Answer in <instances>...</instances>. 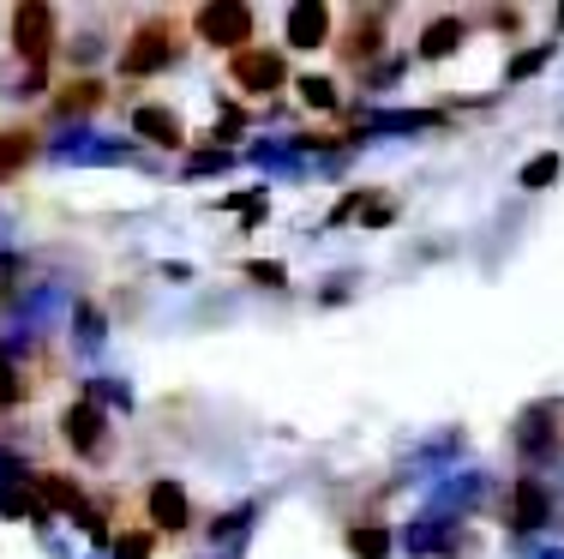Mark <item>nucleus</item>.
Instances as JSON below:
<instances>
[{
	"mask_svg": "<svg viewBox=\"0 0 564 559\" xmlns=\"http://www.w3.org/2000/svg\"><path fill=\"white\" fill-rule=\"evenodd\" d=\"M553 169H558V157H541V163H529V175H522V181H529V186H546V181H553Z\"/></svg>",
	"mask_w": 564,
	"mask_h": 559,
	"instance_id": "18",
	"label": "nucleus"
},
{
	"mask_svg": "<svg viewBox=\"0 0 564 559\" xmlns=\"http://www.w3.org/2000/svg\"><path fill=\"white\" fill-rule=\"evenodd\" d=\"M228 78H235L247 97H271V90L289 85V61H282L276 49L252 43V49H235V55H228Z\"/></svg>",
	"mask_w": 564,
	"mask_h": 559,
	"instance_id": "5",
	"label": "nucleus"
},
{
	"mask_svg": "<svg viewBox=\"0 0 564 559\" xmlns=\"http://www.w3.org/2000/svg\"><path fill=\"white\" fill-rule=\"evenodd\" d=\"M97 103H109V85H102V78H66L55 90L61 115H85V109H97Z\"/></svg>",
	"mask_w": 564,
	"mask_h": 559,
	"instance_id": "12",
	"label": "nucleus"
},
{
	"mask_svg": "<svg viewBox=\"0 0 564 559\" xmlns=\"http://www.w3.org/2000/svg\"><path fill=\"white\" fill-rule=\"evenodd\" d=\"M55 7H43V0H24V7H12L7 19V36H12V55H19L24 66H36L43 73L48 55H55Z\"/></svg>",
	"mask_w": 564,
	"mask_h": 559,
	"instance_id": "2",
	"label": "nucleus"
},
{
	"mask_svg": "<svg viewBox=\"0 0 564 559\" xmlns=\"http://www.w3.org/2000/svg\"><path fill=\"white\" fill-rule=\"evenodd\" d=\"M24 397H31V385H24V367H19V362H7V355H0V409L24 404Z\"/></svg>",
	"mask_w": 564,
	"mask_h": 559,
	"instance_id": "16",
	"label": "nucleus"
},
{
	"mask_svg": "<svg viewBox=\"0 0 564 559\" xmlns=\"http://www.w3.org/2000/svg\"><path fill=\"white\" fill-rule=\"evenodd\" d=\"M132 127H139V139L163 144V151H181V144H186V127H181V115H174V109H156V103H144V109L132 115Z\"/></svg>",
	"mask_w": 564,
	"mask_h": 559,
	"instance_id": "10",
	"label": "nucleus"
},
{
	"mask_svg": "<svg viewBox=\"0 0 564 559\" xmlns=\"http://www.w3.org/2000/svg\"><path fill=\"white\" fill-rule=\"evenodd\" d=\"M348 548H355L360 559H384V553H391V529H379V524H372V529H348Z\"/></svg>",
	"mask_w": 564,
	"mask_h": 559,
	"instance_id": "15",
	"label": "nucleus"
},
{
	"mask_svg": "<svg viewBox=\"0 0 564 559\" xmlns=\"http://www.w3.org/2000/svg\"><path fill=\"white\" fill-rule=\"evenodd\" d=\"M156 541H163L156 529H120V536H115V559H151Z\"/></svg>",
	"mask_w": 564,
	"mask_h": 559,
	"instance_id": "14",
	"label": "nucleus"
},
{
	"mask_svg": "<svg viewBox=\"0 0 564 559\" xmlns=\"http://www.w3.org/2000/svg\"><path fill=\"white\" fill-rule=\"evenodd\" d=\"M301 97L313 103V109H330V103H337V90H330V78H301Z\"/></svg>",
	"mask_w": 564,
	"mask_h": 559,
	"instance_id": "17",
	"label": "nucleus"
},
{
	"mask_svg": "<svg viewBox=\"0 0 564 559\" xmlns=\"http://www.w3.org/2000/svg\"><path fill=\"white\" fill-rule=\"evenodd\" d=\"M174 55H181V31H174L169 12H156V19H144L139 31L127 36V49H120L115 73H120V78H151V73H163Z\"/></svg>",
	"mask_w": 564,
	"mask_h": 559,
	"instance_id": "1",
	"label": "nucleus"
},
{
	"mask_svg": "<svg viewBox=\"0 0 564 559\" xmlns=\"http://www.w3.org/2000/svg\"><path fill=\"white\" fill-rule=\"evenodd\" d=\"M456 43H463V19H433V24H426V36H421V55L438 61V55H451Z\"/></svg>",
	"mask_w": 564,
	"mask_h": 559,
	"instance_id": "13",
	"label": "nucleus"
},
{
	"mask_svg": "<svg viewBox=\"0 0 564 559\" xmlns=\"http://www.w3.org/2000/svg\"><path fill=\"white\" fill-rule=\"evenodd\" d=\"M61 439L73 445V458H85V463H109V458H115V428H109V416H102V409L90 404V397L66 404Z\"/></svg>",
	"mask_w": 564,
	"mask_h": 559,
	"instance_id": "3",
	"label": "nucleus"
},
{
	"mask_svg": "<svg viewBox=\"0 0 564 559\" xmlns=\"http://www.w3.org/2000/svg\"><path fill=\"white\" fill-rule=\"evenodd\" d=\"M144 529H156V536H186V529H193V499L174 482H151L144 487Z\"/></svg>",
	"mask_w": 564,
	"mask_h": 559,
	"instance_id": "6",
	"label": "nucleus"
},
{
	"mask_svg": "<svg viewBox=\"0 0 564 559\" xmlns=\"http://www.w3.org/2000/svg\"><path fill=\"white\" fill-rule=\"evenodd\" d=\"M36 127L31 121H12V127H0V186H12L24 175V169L36 163Z\"/></svg>",
	"mask_w": 564,
	"mask_h": 559,
	"instance_id": "7",
	"label": "nucleus"
},
{
	"mask_svg": "<svg viewBox=\"0 0 564 559\" xmlns=\"http://www.w3.org/2000/svg\"><path fill=\"white\" fill-rule=\"evenodd\" d=\"M546 61V49H529V55H522L517 66H510V78H522V73H534V66H541Z\"/></svg>",
	"mask_w": 564,
	"mask_h": 559,
	"instance_id": "19",
	"label": "nucleus"
},
{
	"mask_svg": "<svg viewBox=\"0 0 564 559\" xmlns=\"http://www.w3.org/2000/svg\"><path fill=\"white\" fill-rule=\"evenodd\" d=\"M384 49V12H348L343 31V61H367Z\"/></svg>",
	"mask_w": 564,
	"mask_h": 559,
	"instance_id": "9",
	"label": "nucleus"
},
{
	"mask_svg": "<svg viewBox=\"0 0 564 559\" xmlns=\"http://www.w3.org/2000/svg\"><path fill=\"white\" fill-rule=\"evenodd\" d=\"M546 505H553V499H546V487L534 482V475H522L517 494H510V505H505V517L517 529H534V524H546Z\"/></svg>",
	"mask_w": 564,
	"mask_h": 559,
	"instance_id": "11",
	"label": "nucleus"
},
{
	"mask_svg": "<svg viewBox=\"0 0 564 559\" xmlns=\"http://www.w3.org/2000/svg\"><path fill=\"white\" fill-rule=\"evenodd\" d=\"M193 31H198V43H210V49H252L259 43V12L252 7H198L193 12Z\"/></svg>",
	"mask_w": 564,
	"mask_h": 559,
	"instance_id": "4",
	"label": "nucleus"
},
{
	"mask_svg": "<svg viewBox=\"0 0 564 559\" xmlns=\"http://www.w3.org/2000/svg\"><path fill=\"white\" fill-rule=\"evenodd\" d=\"M289 43L294 49H325L330 43V7H318V0L289 7Z\"/></svg>",
	"mask_w": 564,
	"mask_h": 559,
	"instance_id": "8",
	"label": "nucleus"
},
{
	"mask_svg": "<svg viewBox=\"0 0 564 559\" xmlns=\"http://www.w3.org/2000/svg\"><path fill=\"white\" fill-rule=\"evenodd\" d=\"M7 289H19V265L0 259V301H7Z\"/></svg>",
	"mask_w": 564,
	"mask_h": 559,
	"instance_id": "20",
	"label": "nucleus"
}]
</instances>
